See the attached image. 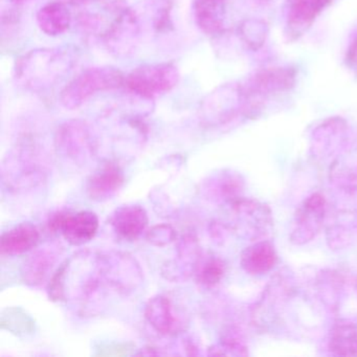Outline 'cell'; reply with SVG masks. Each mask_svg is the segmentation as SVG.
Returning a JSON list of instances; mask_svg holds the SVG:
<instances>
[{
    "label": "cell",
    "mask_w": 357,
    "mask_h": 357,
    "mask_svg": "<svg viewBox=\"0 0 357 357\" xmlns=\"http://www.w3.org/2000/svg\"><path fill=\"white\" fill-rule=\"evenodd\" d=\"M179 79L178 68L170 62H162L145 64L131 70L125 77V85L142 99H153L175 89Z\"/></svg>",
    "instance_id": "cell-7"
},
{
    "label": "cell",
    "mask_w": 357,
    "mask_h": 357,
    "mask_svg": "<svg viewBox=\"0 0 357 357\" xmlns=\"http://www.w3.org/2000/svg\"><path fill=\"white\" fill-rule=\"evenodd\" d=\"M39 29L47 36H59L70 29L72 13L62 0L50 1L37 12Z\"/></svg>",
    "instance_id": "cell-20"
},
{
    "label": "cell",
    "mask_w": 357,
    "mask_h": 357,
    "mask_svg": "<svg viewBox=\"0 0 357 357\" xmlns=\"http://www.w3.org/2000/svg\"><path fill=\"white\" fill-rule=\"evenodd\" d=\"M332 3V0H290L287 16L288 36H302Z\"/></svg>",
    "instance_id": "cell-16"
},
{
    "label": "cell",
    "mask_w": 357,
    "mask_h": 357,
    "mask_svg": "<svg viewBox=\"0 0 357 357\" xmlns=\"http://www.w3.org/2000/svg\"><path fill=\"white\" fill-rule=\"evenodd\" d=\"M183 349L185 350L187 355H197V344L192 340H183Z\"/></svg>",
    "instance_id": "cell-27"
},
{
    "label": "cell",
    "mask_w": 357,
    "mask_h": 357,
    "mask_svg": "<svg viewBox=\"0 0 357 357\" xmlns=\"http://www.w3.org/2000/svg\"><path fill=\"white\" fill-rule=\"evenodd\" d=\"M63 252V248L58 244H47L43 248H35L34 252L24 261L20 271L22 281L28 286L39 287L51 279L56 264Z\"/></svg>",
    "instance_id": "cell-14"
},
{
    "label": "cell",
    "mask_w": 357,
    "mask_h": 357,
    "mask_svg": "<svg viewBox=\"0 0 357 357\" xmlns=\"http://www.w3.org/2000/svg\"><path fill=\"white\" fill-rule=\"evenodd\" d=\"M50 300L55 303L66 302V260L60 263L47 283Z\"/></svg>",
    "instance_id": "cell-25"
},
{
    "label": "cell",
    "mask_w": 357,
    "mask_h": 357,
    "mask_svg": "<svg viewBox=\"0 0 357 357\" xmlns=\"http://www.w3.org/2000/svg\"><path fill=\"white\" fill-rule=\"evenodd\" d=\"M12 1H14V3H24V1H26V0H12Z\"/></svg>",
    "instance_id": "cell-29"
},
{
    "label": "cell",
    "mask_w": 357,
    "mask_h": 357,
    "mask_svg": "<svg viewBox=\"0 0 357 357\" xmlns=\"http://www.w3.org/2000/svg\"><path fill=\"white\" fill-rule=\"evenodd\" d=\"M144 315L150 327L160 335L178 336L189 328V317L185 311L166 294L150 298Z\"/></svg>",
    "instance_id": "cell-8"
},
{
    "label": "cell",
    "mask_w": 357,
    "mask_h": 357,
    "mask_svg": "<svg viewBox=\"0 0 357 357\" xmlns=\"http://www.w3.org/2000/svg\"><path fill=\"white\" fill-rule=\"evenodd\" d=\"M227 0H195L193 12L196 24L208 35H218L225 26Z\"/></svg>",
    "instance_id": "cell-19"
},
{
    "label": "cell",
    "mask_w": 357,
    "mask_h": 357,
    "mask_svg": "<svg viewBox=\"0 0 357 357\" xmlns=\"http://www.w3.org/2000/svg\"><path fill=\"white\" fill-rule=\"evenodd\" d=\"M125 181L126 177L120 165L114 160H104L87 177L85 193L93 202H105L119 193Z\"/></svg>",
    "instance_id": "cell-12"
},
{
    "label": "cell",
    "mask_w": 357,
    "mask_h": 357,
    "mask_svg": "<svg viewBox=\"0 0 357 357\" xmlns=\"http://www.w3.org/2000/svg\"><path fill=\"white\" fill-rule=\"evenodd\" d=\"M66 5L75 6V7H80V6H89L91 3H97L100 0H62Z\"/></svg>",
    "instance_id": "cell-28"
},
{
    "label": "cell",
    "mask_w": 357,
    "mask_h": 357,
    "mask_svg": "<svg viewBox=\"0 0 357 357\" xmlns=\"http://www.w3.org/2000/svg\"><path fill=\"white\" fill-rule=\"evenodd\" d=\"M40 231L31 222H22L1 235L0 252L3 256L15 257L32 252L40 243Z\"/></svg>",
    "instance_id": "cell-18"
},
{
    "label": "cell",
    "mask_w": 357,
    "mask_h": 357,
    "mask_svg": "<svg viewBox=\"0 0 357 357\" xmlns=\"http://www.w3.org/2000/svg\"><path fill=\"white\" fill-rule=\"evenodd\" d=\"M54 149L62 162L83 168L97 155L99 143L95 131L82 120L62 123L54 137Z\"/></svg>",
    "instance_id": "cell-4"
},
{
    "label": "cell",
    "mask_w": 357,
    "mask_h": 357,
    "mask_svg": "<svg viewBox=\"0 0 357 357\" xmlns=\"http://www.w3.org/2000/svg\"><path fill=\"white\" fill-rule=\"evenodd\" d=\"M252 104L242 84H225L208 93L202 101V112L204 120H227L235 116L238 110Z\"/></svg>",
    "instance_id": "cell-10"
},
{
    "label": "cell",
    "mask_w": 357,
    "mask_h": 357,
    "mask_svg": "<svg viewBox=\"0 0 357 357\" xmlns=\"http://www.w3.org/2000/svg\"><path fill=\"white\" fill-rule=\"evenodd\" d=\"M177 234L174 227L168 223H160L148 229L146 239L152 245L164 248L176 240Z\"/></svg>",
    "instance_id": "cell-24"
},
{
    "label": "cell",
    "mask_w": 357,
    "mask_h": 357,
    "mask_svg": "<svg viewBox=\"0 0 357 357\" xmlns=\"http://www.w3.org/2000/svg\"><path fill=\"white\" fill-rule=\"evenodd\" d=\"M102 271L112 294L119 296H131L144 282V273L137 259L126 252H100Z\"/></svg>",
    "instance_id": "cell-6"
},
{
    "label": "cell",
    "mask_w": 357,
    "mask_h": 357,
    "mask_svg": "<svg viewBox=\"0 0 357 357\" xmlns=\"http://www.w3.org/2000/svg\"><path fill=\"white\" fill-rule=\"evenodd\" d=\"M50 160L37 142H18L3 158L1 181L11 193H29L43 187L49 178Z\"/></svg>",
    "instance_id": "cell-2"
},
{
    "label": "cell",
    "mask_w": 357,
    "mask_h": 357,
    "mask_svg": "<svg viewBox=\"0 0 357 357\" xmlns=\"http://www.w3.org/2000/svg\"><path fill=\"white\" fill-rule=\"evenodd\" d=\"M347 63L350 66H357V35L350 43L346 56Z\"/></svg>",
    "instance_id": "cell-26"
},
{
    "label": "cell",
    "mask_w": 357,
    "mask_h": 357,
    "mask_svg": "<svg viewBox=\"0 0 357 357\" xmlns=\"http://www.w3.org/2000/svg\"><path fill=\"white\" fill-rule=\"evenodd\" d=\"M1 328L15 335L26 336L34 333L36 324L24 309L8 308L1 315Z\"/></svg>",
    "instance_id": "cell-21"
},
{
    "label": "cell",
    "mask_w": 357,
    "mask_h": 357,
    "mask_svg": "<svg viewBox=\"0 0 357 357\" xmlns=\"http://www.w3.org/2000/svg\"><path fill=\"white\" fill-rule=\"evenodd\" d=\"M112 294L102 271L100 252L79 250L66 259V302L72 303L79 315L101 314Z\"/></svg>",
    "instance_id": "cell-1"
},
{
    "label": "cell",
    "mask_w": 357,
    "mask_h": 357,
    "mask_svg": "<svg viewBox=\"0 0 357 357\" xmlns=\"http://www.w3.org/2000/svg\"><path fill=\"white\" fill-rule=\"evenodd\" d=\"M225 267L218 259H210L202 265H199L196 271V280L200 285L206 288H212L222 279Z\"/></svg>",
    "instance_id": "cell-23"
},
{
    "label": "cell",
    "mask_w": 357,
    "mask_h": 357,
    "mask_svg": "<svg viewBox=\"0 0 357 357\" xmlns=\"http://www.w3.org/2000/svg\"><path fill=\"white\" fill-rule=\"evenodd\" d=\"M240 35L242 40L252 51H258L264 45L268 35V26L262 20H244L240 26Z\"/></svg>",
    "instance_id": "cell-22"
},
{
    "label": "cell",
    "mask_w": 357,
    "mask_h": 357,
    "mask_svg": "<svg viewBox=\"0 0 357 357\" xmlns=\"http://www.w3.org/2000/svg\"><path fill=\"white\" fill-rule=\"evenodd\" d=\"M139 32L141 26L137 14L131 10H125L108 29L106 45L116 53H126L137 43Z\"/></svg>",
    "instance_id": "cell-17"
},
{
    "label": "cell",
    "mask_w": 357,
    "mask_h": 357,
    "mask_svg": "<svg viewBox=\"0 0 357 357\" xmlns=\"http://www.w3.org/2000/svg\"><path fill=\"white\" fill-rule=\"evenodd\" d=\"M200 250L197 238L192 234L183 236L175 258L167 260L160 267V273L167 281L185 282L195 275L199 266Z\"/></svg>",
    "instance_id": "cell-13"
},
{
    "label": "cell",
    "mask_w": 357,
    "mask_h": 357,
    "mask_svg": "<svg viewBox=\"0 0 357 357\" xmlns=\"http://www.w3.org/2000/svg\"><path fill=\"white\" fill-rule=\"evenodd\" d=\"M49 229L60 233L66 242L73 246L89 243L99 231V217L91 211L80 212H57L50 217Z\"/></svg>",
    "instance_id": "cell-9"
},
{
    "label": "cell",
    "mask_w": 357,
    "mask_h": 357,
    "mask_svg": "<svg viewBox=\"0 0 357 357\" xmlns=\"http://www.w3.org/2000/svg\"><path fill=\"white\" fill-rule=\"evenodd\" d=\"M123 84H125V77L118 68L112 66L87 68L63 87L60 102L66 109H78L97 93L114 91Z\"/></svg>",
    "instance_id": "cell-5"
},
{
    "label": "cell",
    "mask_w": 357,
    "mask_h": 357,
    "mask_svg": "<svg viewBox=\"0 0 357 357\" xmlns=\"http://www.w3.org/2000/svg\"><path fill=\"white\" fill-rule=\"evenodd\" d=\"M75 59L62 47L32 50L16 60L14 76L18 84L31 91H43L54 86L70 73Z\"/></svg>",
    "instance_id": "cell-3"
},
{
    "label": "cell",
    "mask_w": 357,
    "mask_h": 357,
    "mask_svg": "<svg viewBox=\"0 0 357 357\" xmlns=\"http://www.w3.org/2000/svg\"><path fill=\"white\" fill-rule=\"evenodd\" d=\"M109 222L121 239L135 241L147 229L149 217L145 208L139 204H124L112 213Z\"/></svg>",
    "instance_id": "cell-15"
},
{
    "label": "cell",
    "mask_w": 357,
    "mask_h": 357,
    "mask_svg": "<svg viewBox=\"0 0 357 357\" xmlns=\"http://www.w3.org/2000/svg\"><path fill=\"white\" fill-rule=\"evenodd\" d=\"M296 82V70L294 68L278 66L257 70L242 84V87L248 99L254 102L258 98H266L290 91Z\"/></svg>",
    "instance_id": "cell-11"
}]
</instances>
